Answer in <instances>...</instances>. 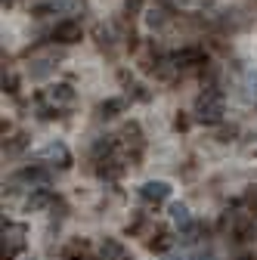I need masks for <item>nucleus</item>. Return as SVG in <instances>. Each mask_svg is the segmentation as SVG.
Here are the masks:
<instances>
[{
    "instance_id": "nucleus-8",
    "label": "nucleus",
    "mask_w": 257,
    "mask_h": 260,
    "mask_svg": "<svg viewBox=\"0 0 257 260\" xmlns=\"http://www.w3.org/2000/svg\"><path fill=\"white\" fill-rule=\"evenodd\" d=\"M168 214H171V220H174L177 230H183V233H192V230H196V220H192V214H189V208H186L183 202H174Z\"/></svg>"
},
{
    "instance_id": "nucleus-16",
    "label": "nucleus",
    "mask_w": 257,
    "mask_h": 260,
    "mask_svg": "<svg viewBox=\"0 0 257 260\" xmlns=\"http://www.w3.org/2000/svg\"><path fill=\"white\" fill-rule=\"evenodd\" d=\"M146 22H149V28H165L168 25V13L165 10H149L146 13Z\"/></svg>"
},
{
    "instance_id": "nucleus-5",
    "label": "nucleus",
    "mask_w": 257,
    "mask_h": 260,
    "mask_svg": "<svg viewBox=\"0 0 257 260\" xmlns=\"http://www.w3.org/2000/svg\"><path fill=\"white\" fill-rule=\"evenodd\" d=\"M50 171H44V168H22L10 183L13 186H28V189H47L50 186Z\"/></svg>"
},
{
    "instance_id": "nucleus-13",
    "label": "nucleus",
    "mask_w": 257,
    "mask_h": 260,
    "mask_svg": "<svg viewBox=\"0 0 257 260\" xmlns=\"http://www.w3.org/2000/svg\"><path fill=\"white\" fill-rule=\"evenodd\" d=\"M35 69H28L31 72V78L35 81H41V78H47L53 69H56V56H44V59H38V62H31Z\"/></svg>"
},
{
    "instance_id": "nucleus-20",
    "label": "nucleus",
    "mask_w": 257,
    "mask_h": 260,
    "mask_svg": "<svg viewBox=\"0 0 257 260\" xmlns=\"http://www.w3.org/2000/svg\"><path fill=\"white\" fill-rule=\"evenodd\" d=\"M4 90L7 93H16V78L13 75H4Z\"/></svg>"
},
{
    "instance_id": "nucleus-12",
    "label": "nucleus",
    "mask_w": 257,
    "mask_h": 260,
    "mask_svg": "<svg viewBox=\"0 0 257 260\" xmlns=\"http://www.w3.org/2000/svg\"><path fill=\"white\" fill-rule=\"evenodd\" d=\"M242 96H245L248 103H257V72L254 69L242 72Z\"/></svg>"
},
{
    "instance_id": "nucleus-2",
    "label": "nucleus",
    "mask_w": 257,
    "mask_h": 260,
    "mask_svg": "<svg viewBox=\"0 0 257 260\" xmlns=\"http://www.w3.org/2000/svg\"><path fill=\"white\" fill-rule=\"evenodd\" d=\"M223 115H227V100H223V93L220 90H205L199 96V103H196V118L202 124H220Z\"/></svg>"
},
{
    "instance_id": "nucleus-14",
    "label": "nucleus",
    "mask_w": 257,
    "mask_h": 260,
    "mask_svg": "<svg viewBox=\"0 0 257 260\" xmlns=\"http://www.w3.org/2000/svg\"><path fill=\"white\" fill-rule=\"evenodd\" d=\"M180 260H217V251L208 248V245H199V248H192V251H183Z\"/></svg>"
},
{
    "instance_id": "nucleus-11",
    "label": "nucleus",
    "mask_w": 257,
    "mask_h": 260,
    "mask_svg": "<svg viewBox=\"0 0 257 260\" xmlns=\"http://www.w3.org/2000/svg\"><path fill=\"white\" fill-rule=\"evenodd\" d=\"M44 208H53V199L44 189H31V195L25 199V211H44Z\"/></svg>"
},
{
    "instance_id": "nucleus-3",
    "label": "nucleus",
    "mask_w": 257,
    "mask_h": 260,
    "mask_svg": "<svg viewBox=\"0 0 257 260\" xmlns=\"http://www.w3.org/2000/svg\"><path fill=\"white\" fill-rule=\"evenodd\" d=\"M28 230L22 223H7L4 220V233H0V260H16V254L25 251Z\"/></svg>"
},
{
    "instance_id": "nucleus-1",
    "label": "nucleus",
    "mask_w": 257,
    "mask_h": 260,
    "mask_svg": "<svg viewBox=\"0 0 257 260\" xmlns=\"http://www.w3.org/2000/svg\"><path fill=\"white\" fill-rule=\"evenodd\" d=\"M75 103H78V93H75L72 84H50L41 93L38 109H41V118H56L59 112L75 109Z\"/></svg>"
},
{
    "instance_id": "nucleus-18",
    "label": "nucleus",
    "mask_w": 257,
    "mask_h": 260,
    "mask_svg": "<svg viewBox=\"0 0 257 260\" xmlns=\"http://www.w3.org/2000/svg\"><path fill=\"white\" fill-rule=\"evenodd\" d=\"M96 41H100V47H109L112 44V28L109 25H96Z\"/></svg>"
},
{
    "instance_id": "nucleus-10",
    "label": "nucleus",
    "mask_w": 257,
    "mask_h": 260,
    "mask_svg": "<svg viewBox=\"0 0 257 260\" xmlns=\"http://www.w3.org/2000/svg\"><path fill=\"white\" fill-rule=\"evenodd\" d=\"M205 59V53L199 47H183L174 53V62H177V69H189V65H199Z\"/></svg>"
},
{
    "instance_id": "nucleus-21",
    "label": "nucleus",
    "mask_w": 257,
    "mask_h": 260,
    "mask_svg": "<svg viewBox=\"0 0 257 260\" xmlns=\"http://www.w3.org/2000/svg\"><path fill=\"white\" fill-rule=\"evenodd\" d=\"M242 260H248V257H242Z\"/></svg>"
},
{
    "instance_id": "nucleus-9",
    "label": "nucleus",
    "mask_w": 257,
    "mask_h": 260,
    "mask_svg": "<svg viewBox=\"0 0 257 260\" xmlns=\"http://www.w3.org/2000/svg\"><path fill=\"white\" fill-rule=\"evenodd\" d=\"M100 254H103V260H131V251H127L118 239H103Z\"/></svg>"
},
{
    "instance_id": "nucleus-15",
    "label": "nucleus",
    "mask_w": 257,
    "mask_h": 260,
    "mask_svg": "<svg viewBox=\"0 0 257 260\" xmlns=\"http://www.w3.org/2000/svg\"><path fill=\"white\" fill-rule=\"evenodd\" d=\"M171 245H174V239H171V233H158V236H155V239L149 242V248H152V251H158V254H162V251H168Z\"/></svg>"
},
{
    "instance_id": "nucleus-17",
    "label": "nucleus",
    "mask_w": 257,
    "mask_h": 260,
    "mask_svg": "<svg viewBox=\"0 0 257 260\" xmlns=\"http://www.w3.org/2000/svg\"><path fill=\"white\" fill-rule=\"evenodd\" d=\"M121 109H124V100H109V103L100 106V115H103V118H115Z\"/></svg>"
},
{
    "instance_id": "nucleus-19",
    "label": "nucleus",
    "mask_w": 257,
    "mask_h": 260,
    "mask_svg": "<svg viewBox=\"0 0 257 260\" xmlns=\"http://www.w3.org/2000/svg\"><path fill=\"white\" fill-rule=\"evenodd\" d=\"M81 0H53V10H78Z\"/></svg>"
},
{
    "instance_id": "nucleus-7",
    "label": "nucleus",
    "mask_w": 257,
    "mask_h": 260,
    "mask_svg": "<svg viewBox=\"0 0 257 260\" xmlns=\"http://www.w3.org/2000/svg\"><path fill=\"white\" fill-rule=\"evenodd\" d=\"M81 35H84V28H81V22H75V19H66V22H59V25L53 28V41H56V44H78Z\"/></svg>"
},
{
    "instance_id": "nucleus-4",
    "label": "nucleus",
    "mask_w": 257,
    "mask_h": 260,
    "mask_svg": "<svg viewBox=\"0 0 257 260\" xmlns=\"http://www.w3.org/2000/svg\"><path fill=\"white\" fill-rule=\"evenodd\" d=\"M38 158L44 161V165L59 168V171H69V168H72V152H69V146H66V143H59V140L47 143V146L38 152Z\"/></svg>"
},
{
    "instance_id": "nucleus-6",
    "label": "nucleus",
    "mask_w": 257,
    "mask_h": 260,
    "mask_svg": "<svg viewBox=\"0 0 257 260\" xmlns=\"http://www.w3.org/2000/svg\"><path fill=\"white\" fill-rule=\"evenodd\" d=\"M140 199L149 202V205L168 202V199H171V183H165V180H149V183H143V186H140Z\"/></svg>"
}]
</instances>
